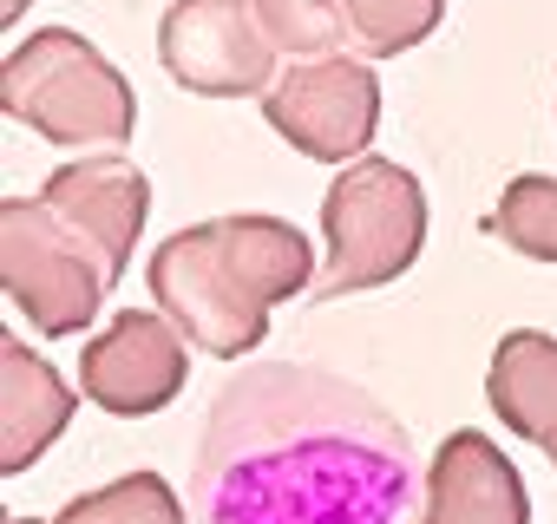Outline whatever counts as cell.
I'll list each match as a JSON object with an SVG mask.
<instances>
[{
  "label": "cell",
  "mask_w": 557,
  "mask_h": 524,
  "mask_svg": "<svg viewBox=\"0 0 557 524\" xmlns=\"http://www.w3.org/2000/svg\"><path fill=\"white\" fill-rule=\"evenodd\" d=\"M420 452L355 380L309 361L236 367L197 433L190 524H413Z\"/></svg>",
  "instance_id": "1"
}]
</instances>
